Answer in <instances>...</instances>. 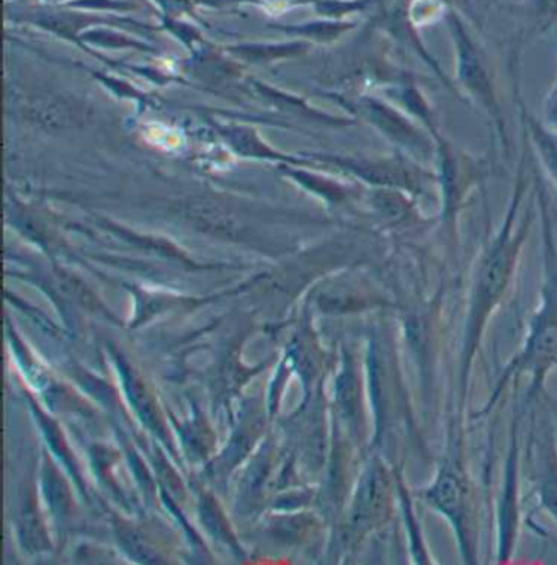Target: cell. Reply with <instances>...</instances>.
I'll use <instances>...</instances> for the list:
<instances>
[{
	"mask_svg": "<svg viewBox=\"0 0 557 565\" xmlns=\"http://www.w3.org/2000/svg\"><path fill=\"white\" fill-rule=\"evenodd\" d=\"M557 469L553 466L551 472L542 487L543 503L557 519Z\"/></svg>",
	"mask_w": 557,
	"mask_h": 565,
	"instance_id": "cell-6",
	"label": "cell"
},
{
	"mask_svg": "<svg viewBox=\"0 0 557 565\" xmlns=\"http://www.w3.org/2000/svg\"><path fill=\"white\" fill-rule=\"evenodd\" d=\"M464 495H467L464 484L451 468L441 469L437 482L426 493L427 502L438 512L447 515L461 536L464 534V509H467Z\"/></svg>",
	"mask_w": 557,
	"mask_h": 565,
	"instance_id": "cell-4",
	"label": "cell"
},
{
	"mask_svg": "<svg viewBox=\"0 0 557 565\" xmlns=\"http://www.w3.org/2000/svg\"><path fill=\"white\" fill-rule=\"evenodd\" d=\"M451 35L457 46V81L460 88L470 100L475 102L482 111L488 115L489 121L494 126L504 148H508L507 128H505L504 111L499 100L497 88L492 81L488 66L481 54L475 50L474 43L460 20L451 19Z\"/></svg>",
	"mask_w": 557,
	"mask_h": 565,
	"instance_id": "cell-2",
	"label": "cell"
},
{
	"mask_svg": "<svg viewBox=\"0 0 557 565\" xmlns=\"http://www.w3.org/2000/svg\"><path fill=\"white\" fill-rule=\"evenodd\" d=\"M518 170V182H516L514 199H512L511 207H508L507 220H505L501 233L495 236L491 247L482 257L478 275H475L467 329V353L470 359L474 353L475 343L479 342V335H481L489 316L497 308L499 302L502 301L505 291L511 286L516 264H518L519 252H522L526 234H528L529 213H526L525 217L519 221L518 226H515L516 211H518L526 190L525 156L519 162Z\"/></svg>",
	"mask_w": 557,
	"mask_h": 565,
	"instance_id": "cell-1",
	"label": "cell"
},
{
	"mask_svg": "<svg viewBox=\"0 0 557 565\" xmlns=\"http://www.w3.org/2000/svg\"><path fill=\"white\" fill-rule=\"evenodd\" d=\"M546 125L557 131V82L546 102Z\"/></svg>",
	"mask_w": 557,
	"mask_h": 565,
	"instance_id": "cell-7",
	"label": "cell"
},
{
	"mask_svg": "<svg viewBox=\"0 0 557 565\" xmlns=\"http://www.w3.org/2000/svg\"><path fill=\"white\" fill-rule=\"evenodd\" d=\"M519 115H522L526 135L532 136L533 146L542 158L543 166L557 183V131L532 117L525 107H522Z\"/></svg>",
	"mask_w": 557,
	"mask_h": 565,
	"instance_id": "cell-5",
	"label": "cell"
},
{
	"mask_svg": "<svg viewBox=\"0 0 557 565\" xmlns=\"http://www.w3.org/2000/svg\"><path fill=\"white\" fill-rule=\"evenodd\" d=\"M557 364V296H546V305L533 323L532 335L526 342L516 367L532 371L535 380Z\"/></svg>",
	"mask_w": 557,
	"mask_h": 565,
	"instance_id": "cell-3",
	"label": "cell"
}]
</instances>
